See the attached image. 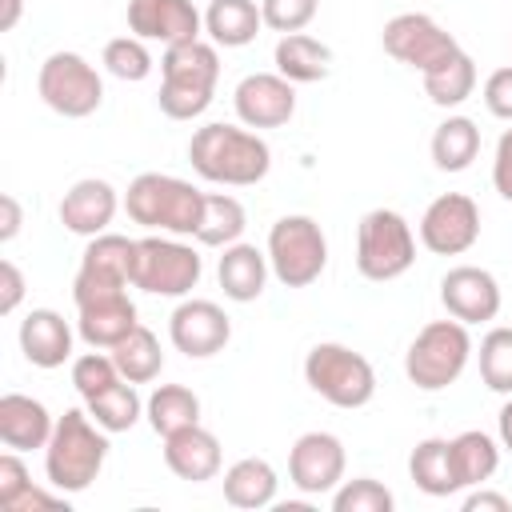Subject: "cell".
Here are the masks:
<instances>
[{
  "instance_id": "d590c367",
  "label": "cell",
  "mask_w": 512,
  "mask_h": 512,
  "mask_svg": "<svg viewBox=\"0 0 512 512\" xmlns=\"http://www.w3.org/2000/svg\"><path fill=\"white\" fill-rule=\"evenodd\" d=\"M480 380L492 392L512 396V328H492L480 340Z\"/></svg>"
},
{
  "instance_id": "1f68e13d",
  "label": "cell",
  "mask_w": 512,
  "mask_h": 512,
  "mask_svg": "<svg viewBox=\"0 0 512 512\" xmlns=\"http://www.w3.org/2000/svg\"><path fill=\"white\" fill-rule=\"evenodd\" d=\"M452 460H456L460 488H476V484H484V480L496 476V468H500V444L488 432L468 428V432L452 436Z\"/></svg>"
},
{
  "instance_id": "d6986e66",
  "label": "cell",
  "mask_w": 512,
  "mask_h": 512,
  "mask_svg": "<svg viewBox=\"0 0 512 512\" xmlns=\"http://www.w3.org/2000/svg\"><path fill=\"white\" fill-rule=\"evenodd\" d=\"M116 208H120V196L108 180H96V176H84L76 180L64 196H60V224L76 236H100L108 232V224L116 220Z\"/></svg>"
},
{
  "instance_id": "cb8c5ba5",
  "label": "cell",
  "mask_w": 512,
  "mask_h": 512,
  "mask_svg": "<svg viewBox=\"0 0 512 512\" xmlns=\"http://www.w3.org/2000/svg\"><path fill=\"white\" fill-rule=\"evenodd\" d=\"M136 304L124 296H108V300H92L84 308H76V332L88 348H116L132 328H136Z\"/></svg>"
},
{
  "instance_id": "ffe728a7",
  "label": "cell",
  "mask_w": 512,
  "mask_h": 512,
  "mask_svg": "<svg viewBox=\"0 0 512 512\" xmlns=\"http://www.w3.org/2000/svg\"><path fill=\"white\" fill-rule=\"evenodd\" d=\"M220 440L204 428V424H188L172 436H164V464L172 476L188 480V484H204L220 476Z\"/></svg>"
},
{
  "instance_id": "5b68a950",
  "label": "cell",
  "mask_w": 512,
  "mask_h": 512,
  "mask_svg": "<svg viewBox=\"0 0 512 512\" xmlns=\"http://www.w3.org/2000/svg\"><path fill=\"white\" fill-rule=\"evenodd\" d=\"M468 360H472L468 324L448 316V320H432L416 332V340L404 352V376L420 392H440V388H448L464 376Z\"/></svg>"
},
{
  "instance_id": "ac0fdd59",
  "label": "cell",
  "mask_w": 512,
  "mask_h": 512,
  "mask_svg": "<svg viewBox=\"0 0 512 512\" xmlns=\"http://www.w3.org/2000/svg\"><path fill=\"white\" fill-rule=\"evenodd\" d=\"M440 304L460 324H488L500 316V284L488 268L456 264L440 280Z\"/></svg>"
},
{
  "instance_id": "f6af8a7d",
  "label": "cell",
  "mask_w": 512,
  "mask_h": 512,
  "mask_svg": "<svg viewBox=\"0 0 512 512\" xmlns=\"http://www.w3.org/2000/svg\"><path fill=\"white\" fill-rule=\"evenodd\" d=\"M32 508H68V500H64V492L56 488V492H44V488H36V484H28L4 512H32Z\"/></svg>"
},
{
  "instance_id": "ab89813d",
  "label": "cell",
  "mask_w": 512,
  "mask_h": 512,
  "mask_svg": "<svg viewBox=\"0 0 512 512\" xmlns=\"http://www.w3.org/2000/svg\"><path fill=\"white\" fill-rule=\"evenodd\" d=\"M316 8H320V0H260L264 28L280 32V36L304 32V28L316 20Z\"/></svg>"
},
{
  "instance_id": "277c9868",
  "label": "cell",
  "mask_w": 512,
  "mask_h": 512,
  "mask_svg": "<svg viewBox=\"0 0 512 512\" xmlns=\"http://www.w3.org/2000/svg\"><path fill=\"white\" fill-rule=\"evenodd\" d=\"M124 212H128L132 224H140L148 232H168V236H192L196 240L200 212H204V192L192 188L180 176L140 172L124 192Z\"/></svg>"
},
{
  "instance_id": "d4e9b609",
  "label": "cell",
  "mask_w": 512,
  "mask_h": 512,
  "mask_svg": "<svg viewBox=\"0 0 512 512\" xmlns=\"http://www.w3.org/2000/svg\"><path fill=\"white\" fill-rule=\"evenodd\" d=\"M264 12L256 0H212L204 12V32L216 48H244L260 36Z\"/></svg>"
},
{
  "instance_id": "52a82bcc",
  "label": "cell",
  "mask_w": 512,
  "mask_h": 512,
  "mask_svg": "<svg viewBox=\"0 0 512 512\" xmlns=\"http://www.w3.org/2000/svg\"><path fill=\"white\" fill-rule=\"evenodd\" d=\"M416 264L412 224L392 208H372L356 224V268L364 280L388 284Z\"/></svg>"
},
{
  "instance_id": "7402d4cb",
  "label": "cell",
  "mask_w": 512,
  "mask_h": 512,
  "mask_svg": "<svg viewBox=\"0 0 512 512\" xmlns=\"http://www.w3.org/2000/svg\"><path fill=\"white\" fill-rule=\"evenodd\" d=\"M52 428H56V420L40 400H32L24 392H4L0 396V440H4V448H12V452L48 448Z\"/></svg>"
},
{
  "instance_id": "f546056e",
  "label": "cell",
  "mask_w": 512,
  "mask_h": 512,
  "mask_svg": "<svg viewBox=\"0 0 512 512\" xmlns=\"http://www.w3.org/2000/svg\"><path fill=\"white\" fill-rule=\"evenodd\" d=\"M144 416L156 436H172L188 424H200V396L184 384H156L144 400Z\"/></svg>"
},
{
  "instance_id": "4dcf8cb0",
  "label": "cell",
  "mask_w": 512,
  "mask_h": 512,
  "mask_svg": "<svg viewBox=\"0 0 512 512\" xmlns=\"http://www.w3.org/2000/svg\"><path fill=\"white\" fill-rule=\"evenodd\" d=\"M248 228V212L236 196L228 192H204V212H200V228H196V244L204 248H228L244 236Z\"/></svg>"
},
{
  "instance_id": "8fae6325",
  "label": "cell",
  "mask_w": 512,
  "mask_h": 512,
  "mask_svg": "<svg viewBox=\"0 0 512 512\" xmlns=\"http://www.w3.org/2000/svg\"><path fill=\"white\" fill-rule=\"evenodd\" d=\"M132 260H136V240L116 236V232H100L88 240L76 280H72V300L76 308L92 304V300H108V296H124L132 288Z\"/></svg>"
},
{
  "instance_id": "5bb4252c",
  "label": "cell",
  "mask_w": 512,
  "mask_h": 512,
  "mask_svg": "<svg viewBox=\"0 0 512 512\" xmlns=\"http://www.w3.org/2000/svg\"><path fill=\"white\" fill-rule=\"evenodd\" d=\"M344 468H348V452H344L340 436H332V432H304L288 448V480L304 496L336 492L344 480Z\"/></svg>"
},
{
  "instance_id": "44dd1931",
  "label": "cell",
  "mask_w": 512,
  "mask_h": 512,
  "mask_svg": "<svg viewBox=\"0 0 512 512\" xmlns=\"http://www.w3.org/2000/svg\"><path fill=\"white\" fill-rule=\"evenodd\" d=\"M20 352L32 368H60L64 360H72V328L60 312L52 308H32L20 320Z\"/></svg>"
},
{
  "instance_id": "8992f818",
  "label": "cell",
  "mask_w": 512,
  "mask_h": 512,
  "mask_svg": "<svg viewBox=\"0 0 512 512\" xmlns=\"http://www.w3.org/2000/svg\"><path fill=\"white\" fill-rule=\"evenodd\" d=\"M304 380L332 408H364L376 396V368L368 364V356H360L356 348L336 344V340L308 348Z\"/></svg>"
},
{
  "instance_id": "83f0119b",
  "label": "cell",
  "mask_w": 512,
  "mask_h": 512,
  "mask_svg": "<svg viewBox=\"0 0 512 512\" xmlns=\"http://www.w3.org/2000/svg\"><path fill=\"white\" fill-rule=\"evenodd\" d=\"M272 60H276V72L284 80H292V84H316L332 68V48L320 44L316 36H308V32H288V36L276 40Z\"/></svg>"
},
{
  "instance_id": "60d3db41",
  "label": "cell",
  "mask_w": 512,
  "mask_h": 512,
  "mask_svg": "<svg viewBox=\"0 0 512 512\" xmlns=\"http://www.w3.org/2000/svg\"><path fill=\"white\" fill-rule=\"evenodd\" d=\"M484 104L496 120H508L512 124V64L508 68H496L488 80H484Z\"/></svg>"
},
{
  "instance_id": "74e56055",
  "label": "cell",
  "mask_w": 512,
  "mask_h": 512,
  "mask_svg": "<svg viewBox=\"0 0 512 512\" xmlns=\"http://www.w3.org/2000/svg\"><path fill=\"white\" fill-rule=\"evenodd\" d=\"M392 504H396V496L372 476L340 480V488L332 492V508L336 512H392Z\"/></svg>"
},
{
  "instance_id": "4316f807",
  "label": "cell",
  "mask_w": 512,
  "mask_h": 512,
  "mask_svg": "<svg viewBox=\"0 0 512 512\" xmlns=\"http://www.w3.org/2000/svg\"><path fill=\"white\" fill-rule=\"evenodd\" d=\"M276 488H280V476L264 456H244L224 472V500L232 508H248V512L268 508L276 504Z\"/></svg>"
},
{
  "instance_id": "7dc6e473",
  "label": "cell",
  "mask_w": 512,
  "mask_h": 512,
  "mask_svg": "<svg viewBox=\"0 0 512 512\" xmlns=\"http://www.w3.org/2000/svg\"><path fill=\"white\" fill-rule=\"evenodd\" d=\"M20 224H24V212H20V200L16 196H0V240L8 244V240H16V232H20Z\"/></svg>"
},
{
  "instance_id": "9c48e42d",
  "label": "cell",
  "mask_w": 512,
  "mask_h": 512,
  "mask_svg": "<svg viewBox=\"0 0 512 512\" xmlns=\"http://www.w3.org/2000/svg\"><path fill=\"white\" fill-rule=\"evenodd\" d=\"M268 264L284 288H308L328 268V240L312 216H280L268 228Z\"/></svg>"
},
{
  "instance_id": "7a4b0ae2",
  "label": "cell",
  "mask_w": 512,
  "mask_h": 512,
  "mask_svg": "<svg viewBox=\"0 0 512 512\" xmlns=\"http://www.w3.org/2000/svg\"><path fill=\"white\" fill-rule=\"evenodd\" d=\"M108 436L112 432H104L88 416V408H68L64 416H56L52 440L44 448L48 484L60 488L64 496L92 488V480L100 476V468L108 460Z\"/></svg>"
},
{
  "instance_id": "3957f363",
  "label": "cell",
  "mask_w": 512,
  "mask_h": 512,
  "mask_svg": "<svg viewBox=\"0 0 512 512\" xmlns=\"http://www.w3.org/2000/svg\"><path fill=\"white\" fill-rule=\"evenodd\" d=\"M220 80V52L212 40H188L176 48H164L160 60V112L168 120H196L208 112Z\"/></svg>"
},
{
  "instance_id": "ee69618b",
  "label": "cell",
  "mask_w": 512,
  "mask_h": 512,
  "mask_svg": "<svg viewBox=\"0 0 512 512\" xmlns=\"http://www.w3.org/2000/svg\"><path fill=\"white\" fill-rule=\"evenodd\" d=\"M24 300V272L12 260H0V312L12 316Z\"/></svg>"
},
{
  "instance_id": "f1b7e54d",
  "label": "cell",
  "mask_w": 512,
  "mask_h": 512,
  "mask_svg": "<svg viewBox=\"0 0 512 512\" xmlns=\"http://www.w3.org/2000/svg\"><path fill=\"white\" fill-rule=\"evenodd\" d=\"M432 164L440 172H464L480 156V128L468 116H448L432 132Z\"/></svg>"
},
{
  "instance_id": "484cf974",
  "label": "cell",
  "mask_w": 512,
  "mask_h": 512,
  "mask_svg": "<svg viewBox=\"0 0 512 512\" xmlns=\"http://www.w3.org/2000/svg\"><path fill=\"white\" fill-rule=\"evenodd\" d=\"M408 476L424 496H452L460 492V476H456V460H452V440L444 436H428L412 448L408 456Z\"/></svg>"
},
{
  "instance_id": "e0dca14e",
  "label": "cell",
  "mask_w": 512,
  "mask_h": 512,
  "mask_svg": "<svg viewBox=\"0 0 512 512\" xmlns=\"http://www.w3.org/2000/svg\"><path fill=\"white\" fill-rule=\"evenodd\" d=\"M128 32L164 48L200 40L204 16L192 0H128Z\"/></svg>"
},
{
  "instance_id": "836d02e7",
  "label": "cell",
  "mask_w": 512,
  "mask_h": 512,
  "mask_svg": "<svg viewBox=\"0 0 512 512\" xmlns=\"http://www.w3.org/2000/svg\"><path fill=\"white\" fill-rule=\"evenodd\" d=\"M84 408H88V416L104 432H128L144 416V400H140V392H136L132 380H116L112 388H104L92 400H84Z\"/></svg>"
},
{
  "instance_id": "6da1fadb",
  "label": "cell",
  "mask_w": 512,
  "mask_h": 512,
  "mask_svg": "<svg viewBox=\"0 0 512 512\" xmlns=\"http://www.w3.org/2000/svg\"><path fill=\"white\" fill-rule=\"evenodd\" d=\"M188 160L196 176L224 188H248L260 184L272 168V148L252 128L236 124H204L188 140Z\"/></svg>"
},
{
  "instance_id": "9a60e30c",
  "label": "cell",
  "mask_w": 512,
  "mask_h": 512,
  "mask_svg": "<svg viewBox=\"0 0 512 512\" xmlns=\"http://www.w3.org/2000/svg\"><path fill=\"white\" fill-rule=\"evenodd\" d=\"M168 340L188 360H208L228 348L232 320L216 300H180L176 312L168 316Z\"/></svg>"
},
{
  "instance_id": "c3c4849f",
  "label": "cell",
  "mask_w": 512,
  "mask_h": 512,
  "mask_svg": "<svg viewBox=\"0 0 512 512\" xmlns=\"http://www.w3.org/2000/svg\"><path fill=\"white\" fill-rule=\"evenodd\" d=\"M24 12V0H0V32H12Z\"/></svg>"
},
{
  "instance_id": "8d00e7d4",
  "label": "cell",
  "mask_w": 512,
  "mask_h": 512,
  "mask_svg": "<svg viewBox=\"0 0 512 512\" xmlns=\"http://www.w3.org/2000/svg\"><path fill=\"white\" fill-rule=\"evenodd\" d=\"M104 68L116 80H128V84L148 80V72H152L148 40H140V36H116V40H108L104 44Z\"/></svg>"
},
{
  "instance_id": "d6a6232c",
  "label": "cell",
  "mask_w": 512,
  "mask_h": 512,
  "mask_svg": "<svg viewBox=\"0 0 512 512\" xmlns=\"http://www.w3.org/2000/svg\"><path fill=\"white\" fill-rule=\"evenodd\" d=\"M112 360H116L120 376H124V380H132V384H148V380H156V376H160V368H164L160 340H156V332H152V328H144V324H136V328H132V332L112 348Z\"/></svg>"
},
{
  "instance_id": "681fc988",
  "label": "cell",
  "mask_w": 512,
  "mask_h": 512,
  "mask_svg": "<svg viewBox=\"0 0 512 512\" xmlns=\"http://www.w3.org/2000/svg\"><path fill=\"white\" fill-rule=\"evenodd\" d=\"M496 428H500V448L512 452V396L504 400V408H500V416H496Z\"/></svg>"
},
{
  "instance_id": "7bdbcfd3",
  "label": "cell",
  "mask_w": 512,
  "mask_h": 512,
  "mask_svg": "<svg viewBox=\"0 0 512 512\" xmlns=\"http://www.w3.org/2000/svg\"><path fill=\"white\" fill-rule=\"evenodd\" d=\"M492 188L512 204V128L496 140V160H492Z\"/></svg>"
},
{
  "instance_id": "4fadbf2b",
  "label": "cell",
  "mask_w": 512,
  "mask_h": 512,
  "mask_svg": "<svg viewBox=\"0 0 512 512\" xmlns=\"http://www.w3.org/2000/svg\"><path fill=\"white\" fill-rule=\"evenodd\" d=\"M480 240V208L464 192L436 196L420 216V244L432 256H460Z\"/></svg>"
},
{
  "instance_id": "30bf717a",
  "label": "cell",
  "mask_w": 512,
  "mask_h": 512,
  "mask_svg": "<svg viewBox=\"0 0 512 512\" xmlns=\"http://www.w3.org/2000/svg\"><path fill=\"white\" fill-rule=\"evenodd\" d=\"M36 92L56 116L84 120L100 108L104 80L80 52H52L36 72Z\"/></svg>"
},
{
  "instance_id": "f35d334b",
  "label": "cell",
  "mask_w": 512,
  "mask_h": 512,
  "mask_svg": "<svg viewBox=\"0 0 512 512\" xmlns=\"http://www.w3.org/2000/svg\"><path fill=\"white\" fill-rule=\"evenodd\" d=\"M116 380H124V376H120L116 360H112V356H104L100 348H92V352H84V356H76V360H72V388H76L84 400H92L96 392L112 388Z\"/></svg>"
},
{
  "instance_id": "bcb514c9",
  "label": "cell",
  "mask_w": 512,
  "mask_h": 512,
  "mask_svg": "<svg viewBox=\"0 0 512 512\" xmlns=\"http://www.w3.org/2000/svg\"><path fill=\"white\" fill-rule=\"evenodd\" d=\"M464 512H512V500L504 492H488L484 484H476L464 496Z\"/></svg>"
},
{
  "instance_id": "603a6c76",
  "label": "cell",
  "mask_w": 512,
  "mask_h": 512,
  "mask_svg": "<svg viewBox=\"0 0 512 512\" xmlns=\"http://www.w3.org/2000/svg\"><path fill=\"white\" fill-rule=\"evenodd\" d=\"M268 272H272L268 252H260L256 244H244V240L228 244L224 256H220V264H216V280H220L224 296L236 300V304L260 300V292L268 284Z\"/></svg>"
},
{
  "instance_id": "2e32d148",
  "label": "cell",
  "mask_w": 512,
  "mask_h": 512,
  "mask_svg": "<svg viewBox=\"0 0 512 512\" xmlns=\"http://www.w3.org/2000/svg\"><path fill=\"white\" fill-rule=\"evenodd\" d=\"M236 120L244 128H284L296 112V84L284 80L280 72H252L236 84L232 92Z\"/></svg>"
},
{
  "instance_id": "ba28073f",
  "label": "cell",
  "mask_w": 512,
  "mask_h": 512,
  "mask_svg": "<svg viewBox=\"0 0 512 512\" xmlns=\"http://www.w3.org/2000/svg\"><path fill=\"white\" fill-rule=\"evenodd\" d=\"M204 260L184 236L152 232L136 240V260H132V288L148 296H188L200 284Z\"/></svg>"
},
{
  "instance_id": "7c38bea8",
  "label": "cell",
  "mask_w": 512,
  "mask_h": 512,
  "mask_svg": "<svg viewBox=\"0 0 512 512\" xmlns=\"http://www.w3.org/2000/svg\"><path fill=\"white\" fill-rule=\"evenodd\" d=\"M380 44H384V52H388L392 60L416 68L420 76L444 68L452 56L464 52V48L456 44V36H452L448 28H440L428 12H400V16H392V20L384 24V32H380Z\"/></svg>"
},
{
  "instance_id": "e575fe53",
  "label": "cell",
  "mask_w": 512,
  "mask_h": 512,
  "mask_svg": "<svg viewBox=\"0 0 512 512\" xmlns=\"http://www.w3.org/2000/svg\"><path fill=\"white\" fill-rule=\"evenodd\" d=\"M420 80H424V96H428L436 108H460V104L476 92V64H472L468 52H460V56H452L444 68H436V72H428V76H420Z\"/></svg>"
},
{
  "instance_id": "b9f144b4",
  "label": "cell",
  "mask_w": 512,
  "mask_h": 512,
  "mask_svg": "<svg viewBox=\"0 0 512 512\" xmlns=\"http://www.w3.org/2000/svg\"><path fill=\"white\" fill-rule=\"evenodd\" d=\"M28 484H32V476H28L24 460H20V452L8 448V452L0 456V508H8Z\"/></svg>"
}]
</instances>
